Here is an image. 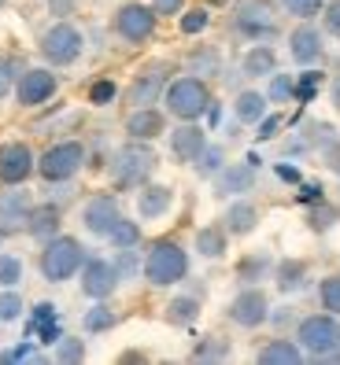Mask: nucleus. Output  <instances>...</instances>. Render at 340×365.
I'll return each mask as SVG.
<instances>
[{
	"mask_svg": "<svg viewBox=\"0 0 340 365\" xmlns=\"http://www.w3.org/2000/svg\"><path fill=\"white\" fill-rule=\"evenodd\" d=\"M141 273L152 288H174L189 277V251L174 240V236H159V240L148 244Z\"/></svg>",
	"mask_w": 340,
	"mask_h": 365,
	"instance_id": "obj_1",
	"label": "nucleus"
},
{
	"mask_svg": "<svg viewBox=\"0 0 340 365\" xmlns=\"http://www.w3.org/2000/svg\"><path fill=\"white\" fill-rule=\"evenodd\" d=\"M81 262H85V247H81L78 236L56 232L45 240V247H41L37 269L49 284H63V281H71V277L81 273Z\"/></svg>",
	"mask_w": 340,
	"mask_h": 365,
	"instance_id": "obj_2",
	"label": "nucleus"
},
{
	"mask_svg": "<svg viewBox=\"0 0 340 365\" xmlns=\"http://www.w3.org/2000/svg\"><path fill=\"white\" fill-rule=\"evenodd\" d=\"M156 152L148 148V140H130L122 144L119 152L111 155V181L119 192H130V188H141L152 181L156 174Z\"/></svg>",
	"mask_w": 340,
	"mask_h": 365,
	"instance_id": "obj_3",
	"label": "nucleus"
},
{
	"mask_svg": "<svg viewBox=\"0 0 340 365\" xmlns=\"http://www.w3.org/2000/svg\"><path fill=\"white\" fill-rule=\"evenodd\" d=\"M166 115H174L178 122H196L200 115H207V103H211V89L200 74H181V78H170L166 81Z\"/></svg>",
	"mask_w": 340,
	"mask_h": 365,
	"instance_id": "obj_4",
	"label": "nucleus"
},
{
	"mask_svg": "<svg viewBox=\"0 0 340 365\" xmlns=\"http://www.w3.org/2000/svg\"><path fill=\"white\" fill-rule=\"evenodd\" d=\"M233 34L251 41V45H259V41H270L281 34L278 26V15H274V4L270 0H241L237 8H233Z\"/></svg>",
	"mask_w": 340,
	"mask_h": 365,
	"instance_id": "obj_5",
	"label": "nucleus"
},
{
	"mask_svg": "<svg viewBox=\"0 0 340 365\" xmlns=\"http://www.w3.org/2000/svg\"><path fill=\"white\" fill-rule=\"evenodd\" d=\"M37 48H41L49 67H71V63H78L81 52H85V34L74 23H67V19H56V23L41 34Z\"/></svg>",
	"mask_w": 340,
	"mask_h": 365,
	"instance_id": "obj_6",
	"label": "nucleus"
},
{
	"mask_svg": "<svg viewBox=\"0 0 340 365\" xmlns=\"http://www.w3.org/2000/svg\"><path fill=\"white\" fill-rule=\"evenodd\" d=\"M85 159H89V155H85L81 140H59V144H52V148L41 152L37 174H41V181H49V185H67L85 166Z\"/></svg>",
	"mask_w": 340,
	"mask_h": 365,
	"instance_id": "obj_7",
	"label": "nucleus"
},
{
	"mask_svg": "<svg viewBox=\"0 0 340 365\" xmlns=\"http://www.w3.org/2000/svg\"><path fill=\"white\" fill-rule=\"evenodd\" d=\"M296 343L304 347V354L311 358H326L340 347V317L336 314H311V317H300L296 325Z\"/></svg>",
	"mask_w": 340,
	"mask_h": 365,
	"instance_id": "obj_8",
	"label": "nucleus"
},
{
	"mask_svg": "<svg viewBox=\"0 0 340 365\" xmlns=\"http://www.w3.org/2000/svg\"><path fill=\"white\" fill-rule=\"evenodd\" d=\"M159 26V15L152 4H141V0H130V4H122L115 15H111V30L119 41L126 45H144V41H152Z\"/></svg>",
	"mask_w": 340,
	"mask_h": 365,
	"instance_id": "obj_9",
	"label": "nucleus"
},
{
	"mask_svg": "<svg viewBox=\"0 0 340 365\" xmlns=\"http://www.w3.org/2000/svg\"><path fill=\"white\" fill-rule=\"evenodd\" d=\"M170 71H174V63H166V59H156V63H148V67H141L137 78L130 81V89H126V103H130V107H152V103H159V96L166 93Z\"/></svg>",
	"mask_w": 340,
	"mask_h": 365,
	"instance_id": "obj_10",
	"label": "nucleus"
},
{
	"mask_svg": "<svg viewBox=\"0 0 340 365\" xmlns=\"http://www.w3.org/2000/svg\"><path fill=\"white\" fill-rule=\"evenodd\" d=\"M59 93V74L52 67H26L15 81V100L19 107H41Z\"/></svg>",
	"mask_w": 340,
	"mask_h": 365,
	"instance_id": "obj_11",
	"label": "nucleus"
},
{
	"mask_svg": "<svg viewBox=\"0 0 340 365\" xmlns=\"http://www.w3.org/2000/svg\"><path fill=\"white\" fill-rule=\"evenodd\" d=\"M226 317H229L237 329H259V325H266V321H270V299H266V292H259L255 284L244 288V292L229 303Z\"/></svg>",
	"mask_w": 340,
	"mask_h": 365,
	"instance_id": "obj_12",
	"label": "nucleus"
},
{
	"mask_svg": "<svg viewBox=\"0 0 340 365\" xmlns=\"http://www.w3.org/2000/svg\"><path fill=\"white\" fill-rule=\"evenodd\" d=\"M37 174V155L30 152V144L23 140H8L0 144V185H23Z\"/></svg>",
	"mask_w": 340,
	"mask_h": 365,
	"instance_id": "obj_13",
	"label": "nucleus"
},
{
	"mask_svg": "<svg viewBox=\"0 0 340 365\" xmlns=\"http://www.w3.org/2000/svg\"><path fill=\"white\" fill-rule=\"evenodd\" d=\"M119 288V273L108 259H96V255H85V262H81V292L93 299H111Z\"/></svg>",
	"mask_w": 340,
	"mask_h": 365,
	"instance_id": "obj_14",
	"label": "nucleus"
},
{
	"mask_svg": "<svg viewBox=\"0 0 340 365\" xmlns=\"http://www.w3.org/2000/svg\"><path fill=\"white\" fill-rule=\"evenodd\" d=\"M119 218H122V210H119V200L111 196V192H100V196H93L89 203L81 207V225H85V232L104 236V240H108V232L115 229Z\"/></svg>",
	"mask_w": 340,
	"mask_h": 365,
	"instance_id": "obj_15",
	"label": "nucleus"
},
{
	"mask_svg": "<svg viewBox=\"0 0 340 365\" xmlns=\"http://www.w3.org/2000/svg\"><path fill=\"white\" fill-rule=\"evenodd\" d=\"M207 148V130L196 122H181L174 133H170V155H174L178 163L193 166L200 159V152Z\"/></svg>",
	"mask_w": 340,
	"mask_h": 365,
	"instance_id": "obj_16",
	"label": "nucleus"
},
{
	"mask_svg": "<svg viewBox=\"0 0 340 365\" xmlns=\"http://www.w3.org/2000/svg\"><path fill=\"white\" fill-rule=\"evenodd\" d=\"M255 170L251 163H233V166H222L219 174H215V196H222V200H237V196H244V192H251L255 188Z\"/></svg>",
	"mask_w": 340,
	"mask_h": 365,
	"instance_id": "obj_17",
	"label": "nucleus"
},
{
	"mask_svg": "<svg viewBox=\"0 0 340 365\" xmlns=\"http://www.w3.org/2000/svg\"><path fill=\"white\" fill-rule=\"evenodd\" d=\"M289 52L300 67H314L318 59L326 56V45H322V30H314L311 23H300L292 34H289Z\"/></svg>",
	"mask_w": 340,
	"mask_h": 365,
	"instance_id": "obj_18",
	"label": "nucleus"
},
{
	"mask_svg": "<svg viewBox=\"0 0 340 365\" xmlns=\"http://www.w3.org/2000/svg\"><path fill=\"white\" fill-rule=\"evenodd\" d=\"M34 210V196L23 192L19 185H8V192H0V225L8 232L26 229V214Z\"/></svg>",
	"mask_w": 340,
	"mask_h": 365,
	"instance_id": "obj_19",
	"label": "nucleus"
},
{
	"mask_svg": "<svg viewBox=\"0 0 340 365\" xmlns=\"http://www.w3.org/2000/svg\"><path fill=\"white\" fill-rule=\"evenodd\" d=\"M126 133H130V140H148L152 144L156 137L166 133V115L159 111V107H134L130 118H126Z\"/></svg>",
	"mask_w": 340,
	"mask_h": 365,
	"instance_id": "obj_20",
	"label": "nucleus"
},
{
	"mask_svg": "<svg viewBox=\"0 0 340 365\" xmlns=\"http://www.w3.org/2000/svg\"><path fill=\"white\" fill-rule=\"evenodd\" d=\"M59 225H63V210H59V203H34V210L26 214V229H23V232H30L34 240L45 244L49 236L59 232Z\"/></svg>",
	"mask_w": 340,
	"mask_h": 365,
	"instance_id": "obj_21",
	"label": "nucleus"
},
{
	"mask_svg": "<svg viewBox=\"0 0 340 365\" xmlns=\"http://www.w3.org/2000/svg\"><path fill=\"white\" fill-rule=\"evenodd\" d=\"M174 207V192H170L166 185H141V192H137V214L144 222H156V218H163V214Z\"/></svg>",
	"mask_w": 340,
	"mask_h": 365,
	"instance_id": "obj_22",
	"label": "nucleus"
},
{
	"mask_svg": "<svg viewBox=\"0 0 340 365\" xmlns=\"http://www.w3.org/2000/svg\"><path fill=\"white\" fill-rule=\"evenodd\" d=\"M222 225H226V232H229V236H248V232H255V225H259V207L237 196V200H233V203L226 207Z\"/></svg>",
	"mask_w": 340,
	"mask_h": 365,
	"instance_id": "obj_23",
	"label": "nucleus"
},
{
	"mask_svg": "<svg viewBox=\"0 0 340 365\" xmlns=\"http://www.w3.org/2000/svg\"><path fill=\"white\" fill-rule=\"evenodd\" d=\"M26 336H41L37 343H56V339L63 336L56 303H37V307H34V314H30V321H26Z\"/></svg>",
	"mask_w": 340,
	"mask_h": 365,
	"instance_id": "obj_24",
	"label": "nucleus"
},
{
	"mask_svg": "<svg viewBox=\"0 0 340 365\" xmlns=\"http://www.w3.org/2000/svg\"><path fill=\"white\" fill-rule=\"evenodd\" d=\"M255 361H259V365H300L304 361V347L296 339L278 336V339H270L266 347H259Z\"/></svg>",
	"mask_w": 340,
	"mask_h": 365,
	"instance_id": "obj_25",
	"label": "nucleus"
},
{
	"mask_svg": "<svg viewBox=\"0 0 340 365\" xmlns=\"http://www.w3.org/2000/svg\"><path fill=\"white\" fill-rule=\"evenodd\" d=\"M241 71L248 78H270L274 71H278V52H274L266 41H259V45H251L241 59Z\"/></svg>",
	"mask_w": 340,
	"mask_h": 365,
	"instance_id": "obj_26",
	"label": "nucleus"
},
{
	"mask_svg": "<svg viewBox=\"0 0 340 365\" xmlns=\"http://www.w3.org/2000/svg\"><path fill=\"white\" fill-rule=\"evenodd\" d=\"M274 284H278V292H285V295L304 292V288H307V262H300V259H281L278 266H274Z\"/></svg>",
	"mask_w": 340,
	"mask_h": 365,
	"instance_id": "obj_27",
	"label": "nucleus"
},
{
	"mask_svg": "<svg viewBox=\"0 0 340 365\" xmlns=\"http://www.w3.org/2000/svg\"><path fill=\"white\" fill-rule=\"evenodd\" d=\"M226 247H229V232H226V225H222V222L196 229V251L204 255V259H222Z\"/></svg>",
	"mask_w": 340,
	"mask_h": 365,
	"instance_id": "obj_28",
	"label": "nucleus"
},
{
	"mask_svg": "<svg viewBox=\"0 0 340 365\" xmlns=\"http://www.w3.org/2000/svg\"><path fill=\"white\" fill-rule=\"evenodd\" d=\"M270 273H274V259L266 251H251V255H244V259L237 262V281H244V284H259V281H266Z\"/></svg>",
	"mask_w": 340,
	"mask_h": 365,
	"instance_id": "obj_29",
	"label": "nucleus"
},
{
	"mask_svg": "<svg viewBox=\"0 0 340 365\" xmlns=\"http://www.w3.org/2000/svg\"><path fill=\"white\" fill-rule=\"evenodd\" d=\"M266 93H255V89H244V93H237V103H233V111H237V122H244V125H255L263 115H266Z\"/></svg>",
	"mask_w": 340,
	"mask_h": 365,
	"instance_id": "obj_30",
	"label": "nucleus"
},
{
	"mask_svg": "<svg viewBox=\"0 0 340 365\" xmlns=\"http://www.w3.org/2000/svg\"><path fill=\"white\" fill-rule=\"evenodd\" d=\"M196 317H200V299L196 295H178V299H170V303H166V321H170V325L189 329Z\"/></svg>",
	"mask_w": 340,
	"mask_h": 365,
	"instance_id": "obj_31",
	"label": "nucleus"
},
{
	"mask_svg": "<svg viewBox=\"0 0 340 365\" xmlns=\"http://www.w3.org/2000/svg\"><path fill=\"white\" fill-rule=\"evenodd\" d=\"M81 325H85V332H89V336H96V332H111V329L119 325V314L108 307V299H96V307L85 310Z\"/></svg>",
	"mask_w": 340,
	"mask_h": 365,
	"instance_id": "obj_32",
	"label": "nucleus"
},
{
	"mask_svg": "<svg viewBox=\"0 0 340 365\" xmlns=\"http://www.w3.org/2000/svg\"><path fill=\"white\" fill-rule=\"evenodd\" d=\"M189 71H193V74H219L222 71V52L219 48H207V45H200V48H193V52H189Z\"/></svg>",
	"mask_w": 340,
	"mask_h": 365,
	"instance_id": "obj_33",
	"label": "nucleus"
},
{
	"mask_svg": "<svg viewBox=\"0 0 340 365\" xmlns=\"http://www.w3.org/2000/svg\"><path fill=\"white\" fill-rule=\"evenodd\" d=\"M108 240H111V247H115V251H122V247H137V244H141V222L119 218V222H115V229L108 232Z\"/></svg>",
	"mask_w": 340,
	"mask_h": 365,
	"instance_id": "obj_34",
	"label": "nucleus"
},
{
	"mask_svg": "<svg viewBox=\"0 0 340 365\" xmlns=\"http://www.w3.org/2000/svg\"><path fill=\"white\" fill-rule=\"evenodd\" d=\"M340 222V210L333 207V203H326V200H318V203H311L307 207V225L314 229V232H326L329 225H336Z\"/></svg>",
	"mask_w": 340,
	"mask_h": 365,
	"instance_id": "obj_35",
	"label": "nucleus"
},
{
	"mask_svg": "<svg viewBox=\"0 0 340 365\" xmlns=\"http://www.w3.org/2000/svg\"><path fill=\"white\" fill-rule=\"evenodd\" d=\"M266 100H270V103H289V100H296V78L274 71V74H270V85H266Z\"/></svg>",
	"mask_w": 340,
	"mask_h": 365,
	"instance_id": "obj_36",
	"label": "nucleus"
},
{
	"mask_svg": "<svg viewBox=\"0 0 340 365\" xmlns=\"http://www.w3.org/2000/svg\"><path fill=\"white\" fill-rule=\"evenodd\" d=\"M222 166H226V152H222L219 144H207L204 152H200V159L193 163V170H196L200 178H215Z\"/></svg>",
	"mask_w": 340,
	"mask_h": 365,
	"instance_id": "obj_37",
	"label": "nucleus"
},
{
	"mask_svg": "<svg viewBox=\"0 0 340 365\" xmlns=\"http://www.w3.org/2000/svg\"><path fill=\"white\" fill-rule=\"evenodd\" d=\"M222 358H229V343L219 336H207L193 347V361H222Z\"/></svg>",
	"mask_w": 340,
	"mask_h": 365,
	"instance_id": "obj_38",
	"label": "nucleus"
},
{
	"mask_svg": "<svg viewBox=\"0 0 340 365\" xmlns=\"http://www.w3.org/2000/svg\"><path fill=\"white\" fill-rule=\"evenodd\" d=\"M59 365H74V361H85V343L78 336H59L56 339V354H52Z\"/></svg>",
	"mask_w": 340,
	"mask_h": 365,
	"instance_id": "obj_39",
	"label": "nucleus"
},
{
	"mask_svg": "<svg viewBox=\"0 0 340 365\" xmlns=\"http://www.w3.org/2000/svg\"><path fill=\"white\" fill-rule=\"evenodd\" d=\"M329 0H281V8L292 15V19H300V23H311V19H318L326 11Z\"/></svg>",
	"mask_w": 340,
	"mask_h": 365,
	"instance_id": "obj_40",
	"label": "nucleus"
},
{
	"mask_svg": "<svg viewBox=\"0 0 340 365\" xmlns=\"http://www.w3.org/2000/svg\"><path fill=\"white\" fill-rule=\"evenodd\" d=\"M178 26H181L185 37H196V34H204L211 26V11L207 8H189V11L178 15Z\"/></svg>",
	"mask_w": 340,
	"mask_h": 365,
	"instance_id": "obj_41",
	"label": "nucleus"
},
{
	"mask_svg": "<svg viewBox=\"0 0 340 365\" xmlns=\"http://www.w3.org/2000/svg\"><path fill=\"white\" fill-rule=\"evenodd\" d=\"M318 303H322V310L340 317V273H329L326 281L318 284Z\"/></svg>",
	"mask_w": 340,
	"mask_h": 365,
	"instance_id": "obj_42",
	"label": "nucleus"
},
{
	"mask_svg": "<svg viewBox=\"0 0 340 365\" xmlns=\"http://www.w3.org/2000/svg\"><path fill=\"white\" fill-rule=\"evenodd\" d=\"M19 281H23V259L0 251V288H19Z\"/></svg>",
	"mask_w": 340,
	"mask_h": 365,
	"instance_id": "obj_43",
	"label": "nucleus"
},
{
	"mask_svg": "<svg viewBox=\"0 0 340 365\" xmlns=\"http://www.w3.org/2000/svg\"><path fill=\"white\" fill-rule=\"evenodd\" d=\"M0 361H49L45 351H37V343L26 336L19 347H8V351H0Z\"/></svg>",
	"mask_w": 340,
	"mask_h": 365,
	"instance_id": "obj_44",
	"label": "nucleus"
},
{
	"mask_svg": "<svg viewBox=\"0 0 340 365\" xmlns=\"http://www.w3.org/2000/svg\"><path fill=\"white\" fill-rule=\"evenodd\" d=\"M111 266H115V273H119V284H122V281H134V273L144 266V259L137 255V247H122V251H119V259H115Z\"/></svg>",
	"mask_w": 340,
	"mask_h": 365,
	"instance_id": "obj_45",
	"label": "nucleus"
},
{
	"mask_svg": "<svg viewBox=\"0 0 340 365\" xmlns=\"http://www.w3.org/2000/svg\"><path fill=\"white\" fill-rule=\"evenodd\" d=\"M322 78H326V74L314 71V67L304 71L300 78H296V100H300V103H311V100L318 96V85H322Z\"/></svg>",
	"mask_w": 340,
	"mask_h": 365,
	"instance_id": "obj_46",
	"label": "nucleus"
},
{
	"mask_svg": "<svg viewBox=\"0 0 340 365\" xmlns=\"http://www.w3.org/2000/svg\"><path fill=\"white\" fill-rule=\"evenodd\" d=\"M19 63L11 56H0V103H4L11 93H15V81H19Z\"/></svg>",
	"mask_w": 340,
	"mask_h": 365,
	"instance_id": "obj_47",
	"label": "nucleus"
},
{
	"mask_svg": "<svg viewBox=\"0 0 340 365\" xmlns=\"http://www.w3.org/2000/svg\"><path fill=\"white\" fill-rule=\"evenodd\" d=\"M23 317V295H19L15 288H4L0 292V321L4 325H11V321Z\"/></svg>",
	"mask_w": 340,
	"mask_h": 365,
	"instance_id": "obj_48",
	"label": "nucleus"
},
{
	"mask_svg": "<svg viewBox=\"0 0 340 365\" xmlns=\"http://www.w3.org/2000/svg\"><path fill=\"white\" fill-rule=\"evenodd\" d=\"M115 96H119V85L111 78H100V81L89 85V103L93 107H108V103H115Z\"/></svg>",
	"mask_w": 340,
	"mask_h": 365,
	"instance_id": "obj_49",
	"label": "nucleus"
},
{
	"mask_svg": "<svg viewBox=\"0 0 340 365\" xmlns=\"http://www.w3.org/2000/svg\"><path fill=\"white\" fill-rule=\"evenodd\" d=\"M255 125H259V133H255V140H259V144H266V140H274V137H278V130H281V115H263V118L255 122Z\"/></svg>",
	"mask_w": 340,
	"mask_h": 365,
	"instance_id": "obj_50",
	"label": "nucleus"
},
{
	"mask_svg": "<svg viewBox=\"0 0 340 365\" xmlns=\"http://www.w3.org/2000/svg\"><path fill=\"white\" fill-rule=\"evenodd\" d=\"M318 200H326V196H322V185H318V181H300V192H296V203L311 207V203H318Z\"/></svg>",
	"mask_w": 340,
	"mask_h": 365,
	"instance_id": "obj_51",
	"label": "nucleus"
},
{
	"mask_svg": "<svg viewBox=\"0 0 340 365\" xmlns=\"http://www.w3.org/2000/svg\"><path fill=\"white\" fill-rule=\"evenodd\" d=\"M322 23H326V34L329 37H340V0H329V4H326Z\"/></svg>",
	"mask_w": 340,
	"mask_h": 365,
	"instance_id": "obj_52",
	"label": "nucleus"
},
{
	"mask_svg": "<svg viewBox=\"0 0 340 365\" xmlns=\"http://www.w3.org/2000/svg\"><path fill=\"white\" fill-rule=\"evenodd\" d=\"M152 8L159 19H178L185 11V0H152Z\"/></svg>",
	"mask_w": 340,
	"mask_h": 365,
	"instance_id": "obj_53",
	"label": "nucleus"
},
{
	"mask_svg": "<svg viewBox=\"0 0 340 365\" xmlns=\"http://www.w3.org/2000/svg\"><path fill=\"white\" fill-rule=\"evenodd\" d=\"M274 174H278V181H285V185H300L304 181L300 166H292V163H278V166H274Z\"/></svg>",
	"mask_w": 340,
	"mask_h": 365,
	"instance_id": "obj_54",
	"label": "nucleus"
},
{
	"mask_svg": "<svg viewBox=\"0 0 340 365\" xmlns=\"http://www.w3.org/2000/svg\"><path fill=\"white\" fill-rule=\"evenodd\" d=\"M45 4H49V15L67 19V15H74V4H78V0H45Z\"/></svg>",
	"mask_w": 340,
	"mask_h": 365,
	"instance_id": "obj_55",
	"label": "nucleus"
},
{
	"mask_svg": "<svg viewBox=\"0 0 340 365\" xmlns=\"http://www.w3.org/2000/svg\"><path fill=\"white\" fill-rule=\"evenodd\" d=\"M207 122H211V125H219V122H222V103H215V100L207 103Z\"/></svg>",
	"mask_w": 340,
	"mask_h": 365,
	"instance_id": "obj_56",
	"label": "nucleus"
},
{
	"mask_svg": "<svg viewBox=\"0 0 340 365\" xmlns=\"http://www.w3.org/2000/svg\"><path fill=\"white\" fill-rule=\"evenodd\" d=\"M329 100H333V107L340 111V74L333 78V85H329Z\"/></svg>",
	"mask_w": 340,
	"mask_h": 365,
	"instance_id": "obj_57",
	"label": "nucleus"
},
{
	"mask_svg": "<svg viewBox=\"0 0 340 365\" xmlns=\"http://www.w3.org/2000/svg\"><path fill=\"white\" fill-rule=\"evenodd\" d=\"M270 321H274V325H285V321H292V314H289V307H281L278 314H270Z\"/></svg>",
	"mask_w": 340,
	"mask_h": 365,
	"instance_id": "obj_58",
	"label": "nucleus"
},
{
	"mask_svg": "<svg viewBox=\"0 0 340 365\" xmlns=\"http://www.w3.org/2000/svg\"><path fill=\"white\" fill-rule=\"evenodd\" d=\"M122 361H144V354H137V351H126V354H122Z\"/></svg>",
	"mask_w": 340,
	"mask_h": 365,
	"instance_id": "obj_59",
	"label": "nucleus"
},
{
	"mask_svg": "<svg viewBox=\"0 0 340 365\" xmlns=\"http://www.w3.org/2000/svg\"><path fill=\"white\" fill-rule=\"evenodd\" d=\"M8 236H11V232H8L4 225H0V247H4V240H8Z\"/></svg>",
	"mask_w": 340,
	"mask_h": 365,
	"instance_id": "obj_60",
	"label": "nucleus"
},
{
	"mask_svg": "<svg viewBox=\"0 0 340 365\" xmlns=\"http://www.w3.org/2000/svg\"><path fill=\"white\" fill-rule=\"evenodd\" d=\"M207 4H211V8H215V4H226V0H207Z\"/></svg>",
	"mask_w": 340,
	"mask_h": 365,
	"instance_id": "obj_61",
	"label": "nucleus"
},
{
	"mask_svg": "<svg viewBox=\"0 0 340 365\" xmlns=\"http://www.w3.org/2000/svg\"><path fill=\"white\" fill-rule=\"evenodd\" d=\"M0 8H4V0H0Z\"/></svg>",
	"mask_w": 340,
	"mask_h": 365,
	"instance_id": "obj_62",
	"label": "nucleus"
}]
</instances>
